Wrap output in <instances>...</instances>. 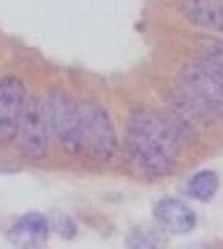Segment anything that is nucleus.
Segmentation results:
<instances>
[{
  "instance_id": "f257e3e1",
  "label": "nucleus",
  "mask_w": 223,
  "mask_h": 249,
  "mask_svg": "<svg viewBox=\"0 0 223 249\" xmlns=\"http://www.w3.org/2000/svg\"><path fill=\"white\" fill-rule=\"evenodd\" d=\"M194 139V131L176 113H158L150 107H134L126 121V152L137 173L160 178L173 173L181 150Z\"/></svg>"
},
{
  "instance_id": "f03ea898",
  "label": "nucleus",
  "mask_w": 223,
  "mask_h": 249,
  "mask_svg": "<svg viewBox=\"0 0 223 249\" xmlns=\"http://www.w3.org/2000/svg\"><path fill=\"white\" fill-rule=\"evenodd\" d=\"M47 107V126L50 137L58 142V147L66 155H79L84 152L82 147V134H84V103L63 89H50L45 97Z\"/></svg>"
},
{
  "instance_id": "7ed1b4c3",
  "label": "nucleus",
  "mask_w": 223,
  "mask_h": 249,
  "mask_svg": "<svg viewBox=\"0 0 223 249\" xmlns=\"http://www.w3.org/2000/svg\"><path fill=\"white\" fill-rule=\"evenodd\" d=\"M82 147H84L82 155H87L94 163H111L118 155V131L103 103H94V100L84 103Z\"/></svg>"
},
{
  "instance_id": "20e7f679",
  "label": "nucleus",
  "mask_w": 223,
  "mask_h": 249,
  "mask_svg": "<svg viewBox=\"0 0 223 249\" xmlns=\"http://www.w3.org/2000/svg\"><path fill=\"white\" fill-rule=\"evenodd\" d=\"M16 144L26 160H42L50 150V126H47V107L42 97H26L21 116L16 124Z\"/></svg>"
},
{
  "instance_id": "39448f33",
  "label": "nucleus",
  "mask_w": 223,
  "mask_h": 249,
  "mask_svg": "<svg viewBox=\"0 0 223 249\" xmlns=\"http://www.w3.org/2000/svg\"><path fill=\"white\" fill-rule=\"evenodd\" d=\"M26 103V87L19 76L0 79V144H8L16 137V124Z\"/></svg>"
},
{
  "instance_id": "423d86ee",
  "label": "nucleus",
  "mask_w": 223,
  "mask_h": 249,
  "mask_svg": "<svg viewBox=\"0 0 223 249\" xmlns=\"http://www.w3.org/2000/svg\"><path fill=\"white\" fill-rule=\"evenodd\" d=\"M152 218L158 228H163L166 233H192L197 228V213L189 202L179 197H163L155 202Z\"/></svg>"
},
{
  "instance_id": "0eeeda50",
  "label": "nucleus",
  "mask_w": 223,
  "mask_h": 249,
  "mask_svg": "<svg viewBox=\"0 0 223 249\" xmlns=\"http://www.w3.org/2000/svg\"><path fill=\"white\" fill-rule=\"evenodd\" d=\"M50 236V218L42 213H24L11 223L5 239L13 247H42Z\"/></svg>"
},
{
  "instance_id": "6e6552de",
  "label": "nucleus",
  "mask_w": 223,
  "mask_h": 249,
  "mask_svg": "<svg viewBox=\"0 0 223 249\" xmlns=\"http://www.w3.org/2000/svg\"><path fill=\"white\" fill-rule=\"evenodd\" d=\"M179 13L189 24L210 32V35H223V3L221 0H181Z\"/></svg>"
},
{
  "instance_id": "1a4fd4ad",
  "label": "nucleus",
  "mask_w": 223,
  "mask_h": 249,
  "mask_svg": "<svg viewBox=\"0 0 223 249\" xmlns=\"http://www.w3.org/2000/svg\"><path fill=\"white\" fill-rule=\"evenodd\" d=\"M218 189H221L218 171H213V168H202V171H197L192 178H189L186 197L197 199V202H210L215 194H218Z\"/></svg>"
},
{
  "instance_id": "9d476101",
  "label": "nucleus",
  "mask_w": 223,
  "mask_h": 249,
  "mask_svg": "<svg viewBox=\"0 0 223 249\" xmlns=\"http://www.w3.org/2000/svg\"><path fill=\"white\" fill-rule=\"evenodd\" d=\"M168 244V236L163 228H150V226H137L131 228V233L126 236V247L131 249H158V247H166Z\"/></svg>"
},
{
  "instance_id": "9b49d317",
  "label": "nucleus",
  "mask_w": 223,
  "mask_h": 249,
  "mask_svg": "<svg viewBox=\"0 0 223 249\" xmlns=\"http://www.w3.org/2000/svg\"><path fill=\"white\" fill-rule=\"evenodd\" d=\"M200 55L207 60H215V63L223 66V35H210L205 39H200Z\"/></svg>"
},
{
  "instance_id": "f8f14e48",
  "label": "nucleus",
  "mask_w": 223,
  "mask_h": 249,
  "mask_svg": "<svg viewBox=\"0 0 223 249\" xmlns=\"http://www.w3.org/2000/svg\"><path fill=\"white\" fill-rule=\"evenodd\" d=\"M50 231H56L58 236H63V239H74V236H76V223H74L71 215L58 213L56 218L50 220Z\"/></svg>"
},
{
  "instance_id": "ddd939ff",
  "label": "nucleus",
  "mask_w": 223,
  "mask_h": 249,
  "mask_svg": "<svg viewBox=\"0 0 223 249\" xmlns=\"http://www.w3.org/2000/svg\"><path fill=\"white\" fill-rule=\"evenodd\" d=\"M221 3H223V0H221Z\"/></svg>"
}]
</instances>
